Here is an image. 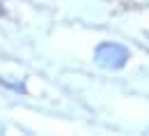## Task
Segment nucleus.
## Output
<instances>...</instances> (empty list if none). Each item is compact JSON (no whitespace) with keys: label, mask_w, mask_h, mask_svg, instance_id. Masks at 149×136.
<instances>
[{"label":"nucleus","mask_w":149,"mask_h":136,"mask_svg":"<svg viewBox=\"0 0 149 136\" xmlns=\"http://www.w3.org/2000/svg\"><path fill=\"white\" fill-rule=\"evenodd\" d=\"M5 14V7H2V0H0V16Z\"/></svg>","instance_id":"2"},{"label":"nucleus","mask_w":149,"mask_h":136,"mask_svg":"<svg viewBox=\"0 0 149 136\" xmlns=\"http://www.w3.org/2000/svg\"><path fill=\"white\" fill-rule=\"evenodd\" d=\"M0 132H2V125H0Z\"/></svg>","instance_id":"3"},{"label":"nucleus","mask_w":149,"mask_h":136,"mask_svg":"<svg viewBox=\"0 0 149 136\" xmlns=\"http://www.w3.org/2000/svg\"><path fill=\"white\" fill-rule=\"evenodd\" d=\"M131 60V51L119 42H101L94 49V62L103 69H122Z\"/></svg>","instance_id":"1"}]
</instances>
